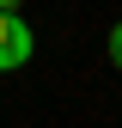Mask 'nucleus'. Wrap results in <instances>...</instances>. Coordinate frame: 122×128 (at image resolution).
<instances>
[{
	"mask_svg": "<svg viewBox=\"0 0 122 128\" xmlns=\"http://www.w3.org/2000/svg\"><path fill=\"white\" fill-rule=\"evenodd\" d=\"M30 55H37V37H30V24L18 18V12H0V73L24 67Z\"/></svg>",
	"mask_w": 122,
	"mask_h": 128,
	"instance_id": "f257e3e1",
	"label": "nucleus"
},
{
	"mask_svg": "<svg viewBox=\"0 0 122 128\" xmlns=\"http://www.w3.org/2000/svg\"><path fill=\"white\" fill-rule=\"evenodd\" d=\"M110 67H116V73H122V18H116V24H110Z\"/></svg>",
	"mask_w": 122,
	"mask_h": 128,
	"instance_id": "f03ea898",
	"label": "nucleus"
},
{
	"mask_svg": "<svg viewBox=\"0 0 122 128\" xmlns=\"http://www.w3.org/2000/svg\"><path fill=\"white\" fill-rule=\"evenodd\" d=\"M0 12H18V0H0Z\"/></svg>",
	"mask_w": 122,
	"mask_h": 128,
	"instance_id": "7ed1b4c3",
	"label": "nucleus"
}]
</instances>
